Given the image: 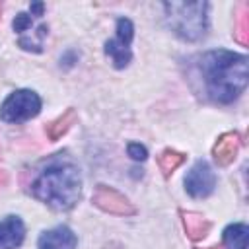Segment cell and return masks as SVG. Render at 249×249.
Segmentation results:
<instances>
[{
    "mask_svg": "<svg viewBox=\"0 0 249 249\" xmlns=\"http://www.w3.org/2000/svg\"><path fill=\"white\" fill-rule=\"evenodd\" d=\"M0 14H2V6H0Z\"/></svg>",
    "mask_w": 249,
    "mask_h": 249,
    "instance_id": "ffe728a7",
    "label": "cell"
},
{
    "mask_svg": "<svg viewBox=\"0 0 249 249\" xmlns=\"http://www.w3.org/2000/svg\"><path fill=\"white\" fill-rule=\"evenodd\" d=\"M198 72L206 95L216 103H231L247 86V56L231 51H208L198 56Z\"/></svg>",
    "mask_w": 249,
    "mask_h": 249,
    "instance_id": "6da1fadb",
    "label": "cell"
},
{
    "mask_svg": "<svg viewBox=\"0 0 249 249\" xmlns=\"http://www.w3.org/2000/svg\"><path fill=\"white\" fill-rule=\"evenodd\" d=\"M214 187H216V175L212 167L202 160L196 161L185 177V191L195 198H204L214 191Z\"/></svg>",
    "mask_w": 249,
    "mask_h": 249,
    "instance_id": "52a82bcc",
    "label": "cell"
},
{
    "mask_svg": "<svg viewBox=\"0 0 249 249\" xmlns=\"http://www.w3.org/2000/svg\"><path fill=\"white\" fill-rule=\"evenodd\" d=\"M183 161H185V154H181V152H177V150H171V148L163 150V152L160 154V158H158V165H160L163 177H169Z\"/></svg>",
    "mask_w": 249,
    "mask_h": 249,
    "instance_id": "2e32d148",
    "label": "cell"
},
{
    "mask_svg": "<svg viewBox=\"0 0 249 249\" xmlns=\"http://www.w3.org/2000/svg\"><path fill=\"white\" fill-rule=\"evenodd\" d=\"M239 148H241V138H239V134H237V132H224V134L216 140V144H214V148H212V156H214V160H216L220 165H228V163H231V161L237 158Z\"/></svg>",
    "mask_w": 249,
    "mask_h": 249,
    "instance_id": "30bf717a",
    "label": "cell"
},
{
    "mask_svg": "<svg viewBox=\"0 0 249 249\" xmlns=\"http://www.w3.org/2000/svg\"><path fill=\"white\" fill-rule=\"evenodd\" d=\"M76 121H78L76 111H74V109H66L60 117H56L54 121H51V123L45 126V132H47L49 140H58V138H62V136L72 128V124H76Z\"/></svg>",
    "mask_w": 249,
    "mask_h": 249,
    "instance_id": "4fadbf2b",
    "label": "cell"
},
{
    "mask_svg": "<svg viewBox=\"0 0 249 249\" xmlns=\"http://www.w3.org/2000/svg\"><path fill=\"white\" fill-rule=\"evenodd\" d=\"M249 228L245 224H231L224 230V245L228 249H247Z\"/></svg>",
    "mask_w": 249,
    "mask_h": 249,
    "instance_id": "5bb4252c",
    "label": "cell"
},
{
    "mask_svg": "<svg viewBox=\"0 0 249 249\" xmlns=\"http://www.w3.org/2000/svg\"><path fill=\"white\" fill-rule=\"evenodd\" d=\"M115 31H117L115 37L105 43V54L111 58L115 68H124L132 58V53H130V41L134 35L132 21L126 18H119Z\"/></svg>",
    "mask_w": 249,
    "mask_h": 249,
    "instance_id": "5b68a950",
    "label": "cell"
},
{
    "mask_svg": "<svg viewBox=\"0 0 249 249\" xmlns=\"http://www.w3.org/2000/svg\"><path fill=\"white\" fill-rule=\"evenodd\" d=\"M31 193L35 198L54 210L72 208L82 193V177L78 165L62 158L49 161L31 183Z\"/></svg>",
    "mask_w": 249,
    "mask_h": 249,
    "instance_id": "7a4b0ae2",
    "label": "cell"
},
{
    "mask_svg": "<svg viewBox=\"0 0 249 249\" xmlns=\"http://www.w3.org/2000/svg\"><path fill=\"white\" fill-rule=\"evenodd\" d=\"M165 19L171 31L185 41H198L208 27L206 2H165Z\"/></svg>",
    "mask_w": 249,
    "mask_h": 249,
    "instance_id": "3957f363",
    "label": "cell"
},
{
    "mask_svg": "<svg viewBox=\"0 0 249 249\" xmlns=\"http://www.w3.org/2000/svg\"><path fill=\"white\" fill-rule=\"evenodd\" d=\"M206 249H222V247H206Z\"/></svg>",
    "mask_w": 249,
    "mask_h": 249,
    "instance_id": "d6986e66",
    "label": "cell"
},
{
    "mask_svg": "<svg viewBox=\"0 0 249 249\" xmlns=\"http://www.w3.org/2000/svg\"><path fill=\"white\" fill-rule=\"evenodd\" d=\"M181 218H183V228H185L187 235L193 241H198V239L206 237V233L210 231V222L198 212H185L183 210Z\"/></svg>",
    "mask_w": 249,
    "mask_h": 249,
    "instance_id": "7c38bea8",
    "label": "cell"
},
{
    "mask_svg": "<svg viewBox=\"0 0 249 249\" xmlns=\"http://www.w3.org/2000/svg\"><path fill=\"white\" fill-rule=\"evenodd\" d=\"M41 111V97L31 89H16L10 93L2 107H0V119L6 123H23Z\"/></svg>",
    "mask_w": 249,
    "mask_h": 249,
    "instance_id": "277c9868",
    "label": "cell"
},
{
    "mask_svg": "<svg viewBox=\"0 0 249 249\" xmlns=\"http://www.w3.org/2000/svg\"><path fill=\"white\" fill-rule=\"evenodd\" d=\"M233 37L237 43H249V4L243 2L235 10V23H233Z\"/></svg>",
    "mask_w": 249,
    "mask_h": 249,
    "instance_id": "9a60e30c",
    "label": "cell"
},
{
    "mask_svg": "<svg viewBox=\"0 0 249 249\" xmlns=\"http://www.w3.org/2000/svg\"><path fill=\"white\" fill-rule=\"evenodd\" d=\"M76 235L66 226H56L49 231H43L39 237V249H76Z\"/></svg>",
    "mask_w": 249,
    "mask_h": 249,
    "instance_id": "9c48e42d",
    "label": "cell"
},
{
    "mask_svg": "<svg viewBox=\"0 0 249 249\" xmlns=\"http://www.w3.org/2000/svg\"><path fill=\"white\" fill-rule=\"evenodd\" d=\"M35 16H29L25 12H19L14 19V31H18V45L25 51L31 53H41L43 51V41L49 33V27L39 21H33Z\"/></svg>",
    "mask_w": 249,
    "mask_h": 249,
    "instance_id": "8992f818",
    "label": "cell"
},
{
    "mask_svg": "<svg viewBox=\"0 0 249 249\" xmlns=\"http://www.w3.org/2000/svg\"><path fill=\"white\" fill-rule=\"evenodd\" d=\"M91 200H93V204L97 208H101L103 212H109V214L130 216V214L136 212L134 204L124 195H121L119 191H115V189H111L107 185H97Z\"/></svg>",
    "mask_w": 249,
    "mask_h": 249,
    "instance_id": "ba28073f",
    "label": "cell"
},
{
    "mask_svg": "<svg viewBox=\"0 0 249 249\" xmlns=\"http://www.w3.org/2000/svg\"><path fill=\"white\" fill-rule=\"evenodd\" d=\"M126 150H128V156H130L132 160H146V156H148L146 148H144L142 144H138V142H130Z\"/></svg>",
    "mask_w": 249,
    "mask_h": 249,
    "instance_id": "e0dca14e",
    "label": "cell"
},
{
    "mask_svg": "<svg viewBox=\"0 0 249 249\" xmlns=\"http://www.w3.org/2000/svg\"><path fill=\"white\" fill-rule=\"evenodd\" d=\"M25 226L18 216H8L0 222V249H16L21 245Z\"/></svg>",
    "mask_w": 249,
    "mask_h": 249,
    "instance_id": "8fae6325",
    "label": "cell"
},
{
    "mask_svg": "<svg viewBox=\"0 0 249 249\" xmlns=\"http://www.w3.org/2000/svg\"><path fill=\"white\" fill-rule=\"evenodd\" d=\"M8 183V173L4 169H0V187H4Z\"/></svg>",
    "mask_w": 249,
    "mask_h": 249,
    "instance_id": "ac0fdd59",
    "label": "cell"
}]
</instances>
